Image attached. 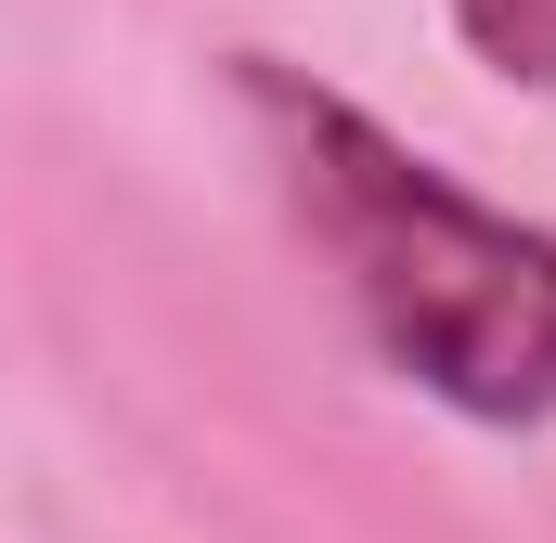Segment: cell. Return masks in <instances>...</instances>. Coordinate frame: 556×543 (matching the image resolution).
<instances>
[{"instance_id": "obj_1", "label": "cell", "mask_w": 556, "mask_h": 543, "mask_svg": "<svg viewBox=\"0 0 556 543\" xmlns=\"http://www.w3.org/2000/svg\"><path fill=\"white\" fill-rule=\"evenodd\" d=\"M233 91L273 130L298 220L350 272V311L389 350V376H415L466 427H544L556 414V233L453 194L415 142H389L350 91L298 78L273 52H247Z\"/></svg>"}, {"instance_id": "obj_2", "label": "cell", "mask_w": 556, "mask_h": 543, "mask_svg": "<svg viewBox=\"0 0 556 543\" xmlns=\"http://www.w3.org/2000/svg\"><path fill=\"white\" fill-rule=\"evenodd\" d=\"M453 39L518 78V91H556V0H453Z\"/></svg>"}]
</instances>
